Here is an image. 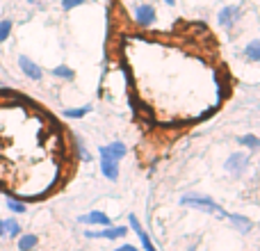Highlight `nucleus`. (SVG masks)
I'll return each instance as SVG.
<instances>
[{
	"label": "nucleus",
	"instance_id": "nucleus-1",
	"mask_svg": "<svg viewBox=\"0 0 260 251\" xmlns=\"http://www.w3.org/2000/svg\"><path fill=\"white\" fill-rule=\"evenodd\" d=\"M180 203L187 208H197V210L206 212V215H219V217H226L229 212H224V208L219 206V203H215L210 197H203V194H185L183 199H180Z\"/></svg>",
	"mask_w": 260,
	"mask_h": 251
},
{
	"label": "nucleus",
	"instance_id": "nucleus-2",
	"mask_svg": "<svg viewBox=\"0 0 260 251\" xmlns=\"http://www.w3.org/2000/svg\"><path fill=\"white\" fill-rule=\"evenodd\" d=\"M128 235V229L126 226H103L99 231H87L85 238L94 240V238H103V240H117V238H123Z\"/></svg>",
	"mask_w": 260,
	"mask_h": 251
},
{
	"label": "nucleus",
	"instance_id": "nucleus-3",
	"mask_svg": "<svg viewBox=\"0 0 260 251\" xmlns=\"http://www.w3.org/2000/svg\"><path fill=\"white\" fill-rule=\"evenodd\" d=\"M155 18H157V14L153 5H137L135 7V21H137L139 27H151L155 23Z\"/></svg>",
	"mask_w": 260,
	"mask_h": 251
},
{
	"label": "nucleus",
	"instance_id": "nucleus-4",
	"mask_svg": "<svg viewBox=\"0 0 260 251\" xmlns=\"http://www.w3.org/2000/svg\"><path fill=\"white\" fill-rule=\"evenodd\" d=\"M18 69L23 71V76H27L30 80H41L44 78V71L37 62H32L27 55H18Z\"/></svg>",
	"mask_w": 260,
	"mask_h": 251
},
{
	"label": "nucleus",
	"instance_id": "nucleus-5",
	"mask_svg": "<svg viewBox=\"0 0 260 251\" xmlns=\"http://www.w3.org/2000/svg\"><path fill=\"white\" fill-rule=\"evenodd\" d=\"M247 167H249V158L244 155V153H233V155H229V160H226V171L233 176L244 174Z\"/></svg>",
	"mask_w": 260,
	"mask_h": 251
},
{
	"label": "nucleus",
	"instance_id": "nucleus-6",
	"mask_svg": "<svg viewBox=\"0 0 260 251\" xmlns=\"http://www.w3.org/2000/svg\"><path fill=\"white\" fill-rule=\"evenodd\" d=\"M78 222L80 224H87V226H112V222H110V217L105 215L103 210H91V212H87V215H80L78 217Z\"/></svg>",
	"mask_w": 260,
	"mask_h": 251
},
{
	"label": "nucleus",
	"instance_id": "nucleus-7",
	"mask_svg": "<svg viewBox=\"0 0 260 251\" xmlns=\"http://www.w3.org/2000/svg\"><path fill=\"white\" fill-rule=\"evenodd\" d=\"M99 153H101V158H112V160L119 162L128 153V148H126V144L123 142H112L110 146H101Z\"/></svg>",
	"mask_w": 260,
	"mask_h": 251
},
{
	"label": "nucleus",
	"instance_id": "nucleus-8",
	"mask_svg": "<svg viewBox=\"0 0 260 251\" xmlns=\"http://www.w3.org/2000/svg\"><path fill=\"white\" fill-rule=\"evenodd\" d=\"M128 222H130V229L135 231V233L139 235V242H142V247L146 249V251H157L155 247H153V242H151V238L146 235V231L142 229V224H139V219H137V215H128Z\"/></svg>",
	"mask_w": 260,
	"mask_h": 251
},
{
	"label": "nucleus",
	"instance_id": "nucleus-9",
	"mask_svg": "<svg viewBox=\"0 0 260 251\" xmlns=\"http://www.w3.org/2000/svg\"><path fill=\"white\" fill-rule=\"evenodd\" d=\"M101 171H103L105 178L117 180L119 178V162L112 158H101Z\"/></svg>",
	"mask_w": 260,
	"mask_h": 251
},
{
	"label": "nucleus",
	"instance_id": "nucleus-10",
	"mask_svg": "<svg viewBox=\"0 0 260 251\" xmlns=\"http://www.w3.org/2000/svg\"><path fill=\"white\" fill-rule=\"evenodd\" d=\"M226 217H229L231 224H233L235 229H238L240 233H244V235H247L249 231L253 229V222L249 219V217H244V215H226Z\"/></svg>",
	"mask_w": 260,
	"mask_h": 251
},
{
	"label": "nucleus",
	"instance_id": "nucleus-11",
	"mask_svg": "<svg viewBox=\"0 0 260 251\" xmlns=\"http://www.w3.org/2000/svg\"><path fill=\"white\" fill-rule=\"evenodd\" d=\"M235 18H238V7H235V5H229V7H224L219 12V18H217V21H219V25L231 27L235 23Z\"/></svg>",
	"mask_w": 260,
	"mask_h": 251
},
{
	"label": "nucleus",
	"instance_id": "nucleus-12",
	"mask_svg": "<svg viewBox=\"0 0 260 251\" xmlns=\"http://www.w3.org/2000/svg\"><path fill=\"white\" fill-rule=\"evenodd\" d=\"M39 244V238L32 233H25V235H18V251H32Z\"/></svg>",
	"mask_w": 260,
	"mask_h": 251
},
{
	"label": "nucleus",
	"instance_id": "nucleus-13",
	"mask_svg": "<svg viewBox=\"0 0 260 251\" xmlns=\"http://www.w3.org/2000/svg\"><path fill=\"white\" fill-rule=\"evenodd\" d=\"M244 57H247L249 62H260V37L253 39L251 44H247V48H244Z\"/></svg>",
	"mask_w": 260,
	"mask_h": 251
},
{
	"label": "nucleus",
	"instance_id": "nucleus-14",
	"mask_svg": "<svg viewBox=\"0 0 260 251\" xmlns=\"http://www.w3.org/2000/svg\"><path fill=\"white\" fill-rule=\"evenodd\" d=\"M55 78H64V80H73V78H76V71H73L71 67H67V64H59V67H55L53 71Z\"/></svg>",
	"mask_w": 260,
	"mask_h": 251
},
{
	"label": "nucleus",
	"instance_id": "nucleus-15",
	"mask_svg": "<svg viewBox=\"0 0 260 251\" xmlns=\"http://www.w3.org/2000/svg\"><path fill=\"white\" fill-rule=\"evenodd\" d=\"M5 233H7V238H18V235H21V224H18L14 217L5 219Z\"/></svg>",
	"mask_w": 260,
	"mask_h": 251
},
{
	"label": "nucleus",
	"instance_id": "nucleus-16",
	"mask_svg": "<svg viewBox=\"0 0 260 251\" xmlns=\"http://www.w3.org/2000/svg\"><path fill=\"white\" fill-rule=\"evenodd\" d=\"M238 142L242 146L251 148V151H258L260 148V137H256V135H242V137H238Z\"/></svg>",
	"mask_w": 260,
	"mask_h": 251
},
{
	"label": "nucleus",
	"instance_id": "nucleus-17",
	"mask_svg": "<svg viewBox=\"0 0 260 251\" xmlns=\"http://www.w3.org/2000/svg\"><path fill=\"white\" fill-rule=\"evenodd\" d=\"M89 112H91V105H85V108H78V110H64V117L67 119H82Z\"/></svg>",
	"mask_w": 260,
	"mask_h": 251
},
{
	"label": "nucleus",
	"instance_id": "nucleus-18",
	"mask_svg": "<svg viewBox=\"0 0 260 251\" xmlns=\"http://www.w3.org/2000/svg\"><path fill=\"white\" fill-rule=\"evenodd\" d=\"M12 27H14V23L9 21V18H3V21H0V44L9 39V35H12Z\"/></svg>",
	"mask_w": 260,
	"mask_h": 251
},
{
	"label": "nucleus",
	"instance_id": "nucleus-19",
	"mask_svg": "<svg viewBox=\"0 0 260 251\" xmlns=\"http://www.w3.org/2000/svg\"><path fill=\"white\" fill-rule=\"evenodd\" d=\"M7 208H9V212H14V215H23V212L27 210L25 203L16 201V199H7Z\"/></svg>",
	"mask_w": 260,
	"mask_h": 251
},
{
	"label": "nucleus",
	"instance_id": "nucleus-20",
	"mask_svg": "<svg viewBox=\"0 0 260 251\" xmlns=\"http://www.w3.org/2000/svg\"><path fill=\"white\" fill-rule=\"evenodd\" d=\"M80 5H85V0H62V9H64V12H71V9L80 7Z\"/></svg>",
	"mask_w": 260,
	"mask_h": 251
},
{
	"label": "nucleus",
	"instance_id": "nucleus-21",
	"mask_svg": "<svg viewBox=\"0 0 260 251\" xmlns=\"http://www.w3.org/2000/svg\"><path fill=\"white\" fill-rule=\"evenodd\" d=\"M114 251H139V249L133 247V244H123V247H119V249H114Z\"/></svg>",
	"mask_w": 260,
	"mask_h": 251
},
{
	"label": "nucleus",
	"instance_id": "nucleus-22",
	"mask_svg": "<svg viewBox=\"0 0 260 251\" xmlns=\"http://www.w3.org/2000/svg\"><path fill=\"white\" fill-rule=\"evenodd\" d=\"M0 238H7V233H5V222L0 219Z\"/></svg>",
	"mask_w": 260,
	"mask_h": 251
},
{
	"label": "nucleus",
	"instance_id": "nucleus-23",
	"mask_svg": "<svg viewBox=\"0 0 260 251\" xmlns=\"http://www.w3.org/2000/svg\"><path fill=\"white\" fill-rule=\"evenodd\" d=\"M165 3H167V5H176V0H165Z\"/></svg>",
	"mask_w": 260,
	"mask_h": 251
},
{
	"label": "nucleus",
	"instance_id": "nucleus-24",
	"mask_svg": "<svg viewBox=\"0 0 260 251\" xmlns=\"http://www.w3.org/2000/svg\"><path fill=\"white\" fill-rule=\"evenodd\" d=\"M27 3H30V5H37V3H39V0H27Z\"/></svg>",
	"mask_w": 260,
	"mask_h": 251
}]
</instances>
